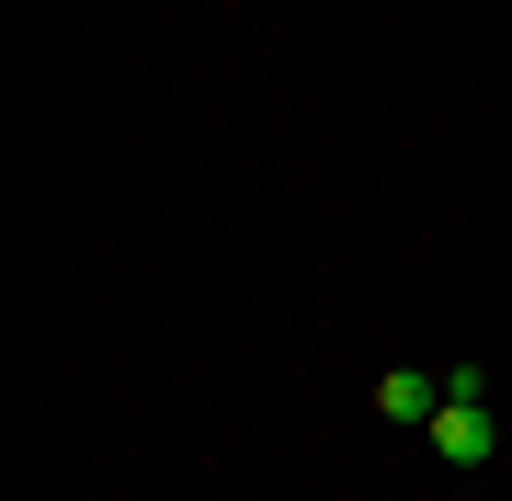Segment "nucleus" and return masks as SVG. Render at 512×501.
I'll list each match as a JSON object with an SVG mask.
<instances>
[{"label":"nucleus","mask_w":512,"mask_h":501,"mask_svg":"<svg viewBox=\"0 0 512 501\" xmlns=\"http://www.w3.org/2000/svg\"><path fill=\"white\" fill-rule=\"evenodd\" d=\"M421 433H433V456H444V467H490V445H501V433H490V399H444Z\"/></svg>","instance_id":"nucleus-1"},{"label":"nucleus","mask_w":512,"mask_h":501,"mask_svg":"<svg viewBox=\"0 0 512 501\" xmlns=\"http://www.w3.org/2000/svg\"><path fill=\"white\" fill-rule=\"evenodd\" d=\"M376 410H387V422H433V410H444V376H387Z\"/></svg>","instance_id":"nucleus-2"}]
</instances>
